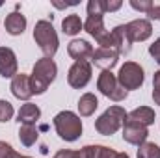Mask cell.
Returning <instances> with one entry per match:
<instances>
[{"mask_svg": "<svg viewBox=\"0 0 160 158\" xmlns=\"http://www.w3.org/2000/svg\"><path fill=\"white\" fill-rule=\"evenodd\" d=\"M58 75V67L54 63V60L50 58H41L36 62L34 65V71H32V77H30V86H32V93L41 95L47 91V87L54 82Z\"/></svg>", "mask_w": 160, "mask_h": 158, "instance_id": "cell-1", "label": "cell"}, {"mask_svg": "<svg viewBox=\"0 0 160 158\" xmlns=\"http://www.w3.org/2000/svg\"><path fill=\"white\" fill-rule=\"evenodd\" d=\"M34 39L39 45V48L43 50L45 58H52L58 52V34L52 26L50 21H38L36 28H34Z\"/></svg>", "mask_w": 160, "mask_h": 158, "instance_id": "cell-2", "label": "cell"}, {"mask_svg": "<svg viewBox=\"0 0 160 158\" xmlns=\"http://www.w3.org/2000/svg\"><path fill=\"white\" fill-rule=\"evenodd\" d=\"M54 128H56V132H58V136L62 140L75 141L82 134V121H80V117L77 114L65 110V112H60L54 117Z\"/></svg>", "mask_w": 160, "mask_h": 158, "instance_id": "cell-3", "label": "cell"}, {"mask_svg": "<svg viewBox=\"0 0 160 158\" xmlns=\"http://www.w3.org/2000/svg\"><path fill=\"white\" fill-rule=\"evenodd\" d=\"M125 119H127L125 108H121V106H110L101 117L95 121V128L102 136H112V134H116L123 126Z\"/></svg>", "mask_w": 160, "mask_h": 158, "instance_id": "cell-4", "label": "cell"}, {"mask_svg": "<svg viewBox=\"0 0 160 158\" xmlns=\"http://www.w3.org/2000/svg\"><path fill=\"white\" fill-rule=\"evenodd\" d=\"M97 87H99V91H101L104 97H108V99H112V101H116V102L125 101L127 95H128V91L118 82V77H116L112 71H102V73L99 75Z\"/></svg>", "mask_w": 160, "mask_h": 158, "instance_id": "cell-5", "label": "cell"}, {"mask_svg": "<svg viewBox=\"0 0 160 158\" xmlns=\"http://www.w3.org/2000/svg\"><path fill=\"white\" fill-rule=\"evenodd\" d=\"M143 69L138 65V63H134V62H125L123 65H121L119 69V75H118V82H119L121 86L128 91V89H138L142 84H143Z\"/></svg>", "mask_w": 160, "mask_h": 158, "instance_id": "cell-6", "label": "cell"}, {"mask_svg": "<svg viewBox=\"0 0 160 158\" xmlns=\"http://www.w3.org/2000/svg\"><path fill=\"white\" fill-rule=\"evenodd\" d=\"M89 80H91V63L89 62H75L67 75L69 86L75 89H80V87H86Z\"/></svg>", "mask_w": 160, "mask_h": 158, "instance_id": "cell-7", "label": "cell"}, {"mask_svg": "<svg viewBox=\"0 0 160 158\" xmlns=\"http://www.w3.org/2000/svg\"><path fill=\"white\" fill-rule=\"evenodd\" d=\"M147 136H149L147 126H143V125H140V123H136V121H132L128 117L125 119V123H123V140L127 143L142 145L147 140Z\"/></svg>", "mask_w": 160, "mask_h": 158, "instance_id": "cell-8", "label": "cell"}, {"mask_svg": "<svg viewBox=\"0 0 160 158\" xmlns=\"http://www.w3.org/2000/svg\"><path fill=\"white\" fill-rule=\"evenodd\" d=\"M118 60H119V52L114 48H101L99 47L97 50H93V56H91V62L97 67H101L102 71H110L118 63Z\"/></svg>", "mask_w": 160, "mask_h": 158, "instance_id": "cell-9", "label": "cell"}, {"mask_svg": "<svg viewBox=\"0 0 160 158\" xmlns=\"http://www.w3.org/2000/svg\"><path fill=\"white\" fill-rule=\"evenodd\" d=\"M17 75V56L11 48L0 47V77L13 78Z\"/></svg>", "mask_w": 160, "mask_h": 158, "instance_id": "cell-10", "label": "cell"}, {"mask_svg": "<svg viewBox=\"0 0 160 158\" xmlns=\"http://www.w3.org/2000/svg\"><path fill=\"white\" fill-rule=\"evenodd\" d=\"M127 30H128V34H130L132 43H134V41L149 39L151 34H153V26H151V22H149L147 19H136V21L128 22V24H127Z\"/></svg>", "mask_w": 160, "mask_h": 158, "instance_id": "cell-11", "label": "cell"}, {"mask_svg": "<svg viewBox=\"0 0 160 158\" xmlns=\"http://www.w3.org/2000/svg\"><path fill=\"white\" fill-rule=\"evenodd\" d=\"M67 52L77 62H88L93 56V47L84 39H73L69 43V47H67Z\"/></svg>", "mask_w": 160, "mask_h": 158, "instance_id": "cell-12", "label": "cell"}, {"mask_svg": "<svg viewBox=\"0 0 160 158\" xmlns=\"http://www.w3.org/2000/svg\"><path fill=\"white\" fill-rule=\"evenodd\" d=\"M11 93L21 99V101H28L34 93H32V86H30V77L28 75H15L11 80Z\"/></svg>", "mask_w": 160, "mask_h": 158, "instance_id": "cell-13", "label": "cell"}, {"mask_svg": "<svg viewBox=\"0 0 160 158\" xmlns=\"http://www.w3.org/2000/svg\"><path fill=\"white\" fill-rule=\"evenodd\" d=\"M112 37L116 43V48L119 54H128L130 52V47H132V39H130V34L127 30V24H119L112 30Z\"/></svg>", "mask_w": 160, "mask_h": 158, "instance_id": "cell-14", "label": "cell"}, {"mask_svg": "<svg viewBox=\"0 0 160 158\" xmlns=\"http://www.w3.org/2000/svg\"><path fill=\"white\" fill-rule=\"evenodd\" d=\"M4 26H6V32L11 34V36H21L26 28V17L19 11H13L6 17L4 21Z\"/></svg>", "mask_w": 160, "mask_h": 158, "instance_id": "cell-15", "label": "cell"}, {"mask_svg": "<svg viewBox=\"0 0 160 158\" xmlns=\"http://www.w3.org/2000/svg\"><path fill=\"white\" fill-rule=\"evenodd\" d=\"M84 30H86L91 37H95L97 41L108 34L106 28H104V21H102V17H88V21L84 22Z\"/></svg>", "mask_w": 160, "mask_h": 158, "instance_id": "cell-16", "label": "cell"}, {"mask_svg": "<svg viewBox=\"0 0 160 158\" xmlns=\"http://www.w3.org/2000/svg\"><path fill=\"white\" fill-rule=\"evenodd\" d=\"M127 117L140 123V125H143V126H149V125L155 123V110L149 108V106H140V108L132 110L130 114H127Z\"/></svg>", "mask_w": 160, "mask_h": 158, "instance_id": "cell-17", "label": "cell"}, {"mask_svg": "<svg viewBox=\"0 0 160 158\" xmlns=\"http://www.w3.org/2000/svg\"><path fill=\"white\" fill-rule=\"evenodd\" d=\"M97 108H99V101H97V97H95L93 93H84V95L80 97L78 112H80L82 117H89V116H93Z\"/></svg>", "mask_w": 160, "mask_h": 158, "instance_id": "cell-18", "label": "cell"}, {"mask_svg": "<svg viewBox=\"0 0 160 158\" xmlns=\"http://www.w3.org/2000/svg\"><path fill=\"white\" fill-rule=\"evenodd\" d=\"M41 116V110L36 106V104H32V102H28V104H22L21 106V110H19V116H17V121L19 123H22V125H34Z\"/></svg>", "mask_w": 160, "mask_h": 158, "instance_id": "cell-19", "label": "cell"}, {"mask_svg": "<svg viewBox=\"0 0 160 158\" xmlns=\"http://www.w3.org/2000/svg\"><path fill=\"white\" fill-rule=\"evenodd\" d=\"M84 28V24H82V21H80L78 15H67L63 21H62V30H63V34H67V36H77L80 34V30Z\"/></svg>", "mask_w": 160, "mask_h": 158, "instance_id": "cell-20", "label": "cell"}, {"mask_svg": "<svg viewBox=\"0 0 160 158\" xmlns=\"http://www.w3.org/2000/svg\"><path fill=\"white\" fill-rule=\"evenodd\" d=\"M38 136H39V132H38V128L34 125H22L19 128V140L26 147H32L38 141Z\"/></svg>", "mask_w": 160, "mask_h": 158, "instance_id": "cell-21", "label": "cell"}, {"mask_svg": "<svg viewBox=\"0 0 160 158\" xmlns=\"http://www.w3.org/2000/svg\"><path fill=\"white\" fill-rule=\"evenodd\" d=\"M138 158H160V147L155 141H143L138 149Z\"/></svg>", "mask_w": 160, "mask_h": 158, "instance_id": "cell-22", "label": "cell"}, {"mask_svg": "<svg viewBox=\"0 0 160 158\" xmlns=\"http://www.w3.org/2000/svg\"><path fill=\"white\" fill-rule=\"evenodd\" d=\"M106 13L104 0H89L88 4V15L89 17H102Z\"/></svg>", "mask_w": 160, "mask_h": 158, "instance_id": "cell-23", "label": "cell"}, {"mask_svg": "<svg viewBox=\"0 0 160 158\" xmlns=\"http://www.w3.org/2000/svg\"><path fill=\"white\" fill-rule=\"evenodd\" d=\"M13 117V106L8 101H0V123H6Z\"/></svg>", "mask_w": 160, "mask_h": 158, "instance_id": "cell-24", "label": "cell"}, {"mask_svg": "<svg viewBox=\"0 0 160 158\" xmlns=\"http://www.w3.org/2000/svg\"><path fill=\"white\" fill-rule=\"evenodd\" d=\"M118 153L104 145H95V158H116Z\"/></svg>", "mask_w": 160, "mask_h": 158, "instance_id": "cell-25", "label": "cell"}, {"mask_svg": "<svg viewBox=\"0 0 160 158\" xmlns=\"http://www.w3.org/2000/svg\"><path fill=\"white\" fill-rule=\"evenodd\" d=\"M17 151L9 145V143H6V141H0V158H17Z\"/></svg>", "mask_w": 160, "mask_h": 158, "instance_id": "cell-26", "label": "cell"}, {"mask_svg": "<svg viewBox=\"0 0 160 158\" xmlns=\"http://www.w3.org/2000/svg\"><path fill=\"white\" fill-rule=\"evenodd\" d=\"M153 101L160 106V71H157L153 77Z\"/></svg>", "mask_w": 160, "mask_h": 158, "instance_id": "cell-27", "label": "cell"}, {"mask_svg": "<svg viewBox=\"0 0 160 158\" xmlns=\"http://www.w3.org/2000/svg\"><path fill=\"white\" fill-rule=\"evenodd\" d=\"M130 6H132L134 9H138V11H145V13H147V11L153 7V2H151V0H140V2H138V0H130Z\"/></svg>", "mask_w": 160, "mask_h": 158, "instance_id": "cell-28", "label": "cell"}, {"mask_svg": "<svg viewBox=\"0 0 160 158\" xmlns=\"http://www.w3.org/2000/svg\"><path fill=\"white\" fill-rule=\"evenodd\" d=\"M77 153H78V158H95V145H86Z\"/></svg>", "mask_w": 160, "mask_h": 158, "instance_id": "cell-29", "label": "cell"}, {"mask_svg": "<svg viewBox=\"0 0 160 158\" xmlns=\"http://www.w3.org/2000/svg\"><path fill=\"white\" fill-rule=\"evenodd\" d=\"M149 54H151V56L155 58V62H157V63L160 65V37H158L157 41H155V43H153L151 47H149Z\"/></svg>", "mask_w": 160, "mask_h": 158, "instance_id": "cell-30", "label": "cell"}, {"mask_svg": "<svg viewBox=\"0 0 160 158\" xmlns=\"http://www.w3.org/2000/svg\"><path fill=\"white\" fill-rule=\"evenodd\" d=\"M54 158H78V153L77 151H69V149H63V151H58Z\"/></svg>", "mask_w": 160, "mask_h": 158, "instance_id": "cell-31", "label": "cell"}, {"mask_svg": "<svg viewBox=\"0 0 160 158\" xmlns=\"http://www.w3.org/2000/svg\"><path fill=\"white\" fill-rule=\"evenodd\" d=\"M147 15H149V19H155V21H160V6H155L153 4V7L147 11Z\"/></svg>", "mask_w": 160, "mask_h": 158, "instance_id": "cell-32", "label": "cell"}, {"mask_svg": "<svg viewBox=\"0 0 160 158\" xmlns=\"http://www.w3.org/2000/svg\"><path fill=\"white\" fill-rule=\"evenodd\" d=\"M104 6H106V11H116V9L121 7V2L119 0H116V2H104Z\"/></svg>", "mask_w": 160, "mask_h": 158, "instance_id": "cell-33", "label": "cell"}, {"mask_svg": "<svg viewBox=\"0 0 160 158\" xmlns=\"http://www.w3.org/2000/svg\"><path fill=\"white\" fill-rule=\"evenodd\" d=\"M116 158H130V156H128L127 153H118V156H116Z\"/></svg>", "mask_w": 160, "mask_h": 158, "instance_id": "cell-34", "label": "cell"}, {"mask_svg": "<svg viewBox=\"0 0 160 158\" xmlns=\"http://www.w3.org/2000/svg\"><path fill=\"white\" fill-rule=\"evenodd\" d=\"M17 158H30V156H21V155H19V156H17Z\"/></svg>", "mask_w": 160, "mask_h": 158, "instance_id": "cell-35", "label": "cell"}]
</instances>
